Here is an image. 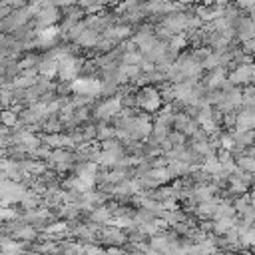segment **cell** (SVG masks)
I'll return each instance as SVG.
<instances>
[{"label": "cell", "mask_w": 255, "mask_h": 255, "mask_svg": "<svg viewBox=\"0 0 255 255\" xmlns=\"http://www.w3.org/2000/svg\"><path fill=\"white\" fill-rule=\"evenodd\" d=\"M60 18V12H58V8L54 6V4H50V2H44V4H40V12L36 14V26L38 28H52V24L56 22Z\"/></svg>", "instance_id": "6da1fadb"}, {"label": "cell", "mask_w": 255, "mask_h": 255, "mask_svg": "<svg viewBox=\"0 0 255 255\" xmlns=\"http://www.w3.org/2000/svg\"><path fill=\"white\" fill-rule=\"evenodd\" d=\"M100 235H102V241L112 245V247H122V245H126V241H129V237L120 227H110L108 225L100 231Z\"/></svg>", "instance_id": "7a4b0ae2"}, {"label": "cell", "mask_w": 255, "mask_h": 255, "mask_svg": "<svg viewBox=\"0 0 255 255\" xmlns=\"http://www.w3.org/2000/svg\"><path fill=\"white\" fill-rule=\"evenodd\" d=\"M159 102H161V100H159V92L153 90V88H141V90L137 92V104L143 106V110L153 112V110L159 108Z\"/></svg>", "instance_id": "3957f363"}, {"label": "cell", "mask_w": 255, "mask_h": 255, "mask_svg": "<svg viewBox=\"0 0 255 255\" xmlns=\"http://www.w3.org/2000/svg\"><path fill=\"white\" fill-rule=\"evenodd\" d=\"M120 108H122V100H120V96H116L114 100H106L104 104L98 106V110H96V118H98V120H108V118L116 116V114L120 112Z\"/></svg>", "instance_id": "277c9868"}, {"label": "cell", "mask_w": 255, "mask_h": 255, "mask_svg": "<svg viewBox=\"0 0 255 255\" xmlns=\"http://www.w3.org/2000/svg\"><path fill=\"white\" fill-rule=\"evenodd\" d=\"M78 70H80V64L72 56H66V58H62L58 62V72H60L62 80H72L78 74Z\"/></svg>", "instance_id": "5b68a950"}, {"label": "cell", "mask_w": 255, "mask_h": 255, "mask_svg": "<svg viewBox=\"0 0 255 255\" xmlns=\"http://www.w3.org/2000/svg\"><path fill=\"white\" fill-rule=\"evenodd\" d=\"M217 201L215 199H211V201H205V203H199L197 207H195V211H197V215L199 217H203V219H211V217H215V211H217Z\"/></svg>", "instance_id": "8992f818"}, {"label": "cell", "mask_w": 255, "mask_h": 255, "mask_svg": "<svg viewBox=\"0 0 255 255\" xmlns=\"http://www.w3.org/2000/svg\"><path fill=\"white\" fill-rule=\"evenodd\" d=\"M90 219H92L96 225H98V223H112V211H110V207L100 205V207H96V209L92 211Z\"/></svg>", "instance_id": "52a82bcc"}, {"label": "cell", "mask_w": 255, "mask_h": 255, "mask_svg": "<svg viewBox=\"0 0 255 255\" xmlns=\"http://www.w3.org/2000/svg\"><path fill=\"white\" fill-rule=\"evenodd\" d=\"M235 163L241 171H247V173H255V157L251 155H241V157H235Z\"/></svg>", "instance_id": "ba28073f"}, {"label": "cell", "mask_w": 255, "mask_h": 255, "mask_svg": "<svg viewBox=\"0 0 255 255\" xmlns=\"http://www.w3.org/2000/svg\"><path fill=\"white\" fill-rule=\"evenodd\" d=\"M38 72L44 76V78H50L58 72V62H52V60H42L38 64Z\"/></svg>", "instance_id": "9c48e42d"}, {"label": "cell", "mask_w": 255, "mask_h": 255, "mask_svg": "<svg viewBox=\"0 0 255 255\" xmlns=\"http://www.w3.org/2000/svg\"><path fill=\"white\" fill-rule=\"evenodd\" d=\"M114 135H116V128H112V126H106V124L98 126V137H100L102 141L114 139Z\"/></svg>", "instance_id": "30bf717a"}, {"label": "cell", "mask_w": 255, "mask_h": 255, "mask_svg": "<svg viewBox=\"0 0 255 255\" xmlns=\"http://www.w3.org/2000/svg\"><path fill=\"white\" fill-rule=\"evenodd\" d=\"M2 122H4L6 128H16V124H18V120H16V112H12V110H4V112H2Z\"/></svg>", "instance_id": "8fae6325"}, {"label": "cell", "mask_w": 255, "mask_h": 255, "mask_svg": "<svg viewBox=\"0 0 255 255\" xmlns=\"http://www.w3.org/2000/svg\"><path fill=\"white\" fill-rule=\"evenodd\" d=\"M42 128H44L46 135H52V133H56V131L60 129V120H56V118H50L48 122H44V124H42Z\"/></svg>", "instance_id": "7c38bea8"}, {"label": "cell", "mask_w": 255, "mask_h": 255, "mask_svg": "<svg viewBox=\"0 0 255 255\" xmlns=\"http://www.w3.org/2000/svg\"><path fill=\"white\" fill-rule=\"evenodd\" d=\"M241 245L243 247H255V229H249L241 235Z\"/></svg>", "instance_id": "4fadbf2b"}, {"label": "cell", "mask_w": 255, "mask_h": 255, "mask_svg": "<svg viewBox=\"0 0 255 255\" xmlns=\"http://www.w3.org/2000/svg\"><path fill=\"white\" fill-rule=\"evenodd\" d=\"M70 225L66 221H56L54 225H48L46 227V233H60V231H66Z\"/></svg>", "instance_id": "5bb4252c"}, {"label": "cell", "mask_w": 255, "mask_h": 255, "mask_svg": "<svg viewBox=\"0 0 255 255\" xmlns=\"http://www.w3.org/2000/svg\"><path fill=\"white\" fill-rule=\"evenodd\" d=\"M2 217H4L6 221H8V219L16 221V219H18V213H16L14 209H10V207H4V209H2Z\"/></svg>", "instance_id": "9a60e30c"}, {"label": "cell", "mask_w": 255, "mask_h": 255, "mask_svg": "<svg viewBox=\"0 0 255 255\" xmlns=\"http://www.w3.org/2000/svg\"><path fill=\"white\" fill-rule=\"evenodd\" d=\"M199 229L205 233V231H213V221H207V219H203L201 221V225H199Z\"/></svg>", "instance_id": "2e32d148"}]
</instances>
